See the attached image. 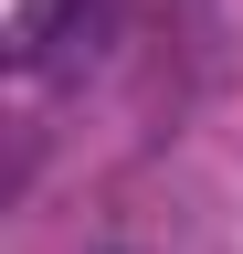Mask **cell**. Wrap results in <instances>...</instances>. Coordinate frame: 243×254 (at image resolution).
<instances>
[{
  "mask_svg": "<svg viewBox=\"0 0 243 254\" xmlns=\"http://www.w3.org/2000/svg\"><path fill=\"white\" fill-rule=\"evenodd\" d=\"M96 32H106V0H21L11 53L21 64H64V53H96Z\"/></svg>",
  "mask_w": 243,
  "mask_h": 254,
  "instance_id": "cell-1",
  "label": "cell"
}]
</instances>
